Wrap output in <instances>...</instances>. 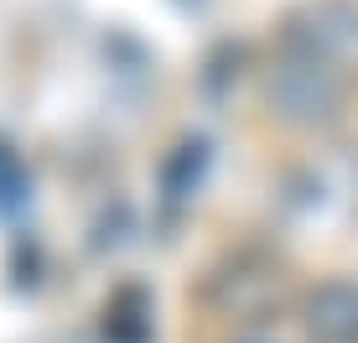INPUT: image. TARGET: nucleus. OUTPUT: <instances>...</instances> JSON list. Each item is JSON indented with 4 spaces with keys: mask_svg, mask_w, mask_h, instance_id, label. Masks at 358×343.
Here are the masks:
<instances>
[{
    "mask_svg": "<svg viewBox=\"0 0 358 343\" xmlns=\"http://www.w3.org/2000/svg\"><path fill=\"white\" fill-rule=\"evenodd\" d=\"M343 94H348V78H338L332 68L312 63L306 52L286 47V57L270 73V104L275 115L296 120V125H322L343 109Z\"/></svg>",
    "mask_w": 358,
    "mask_h": 343,
    "instance_id": "nucleus-1",
    "label": "nucleus"
},
{
    "mask_svg": "<svg viewBox=\"0 0 358 343\" xmlns=\"http://www.w3.org/2000/svg\"><path fill=\"white\" fill-rule=\"evenodd\" d=\"M286 47L332 68L338 78H353L358 73V6L353 0H312L301 16H291Z\"/></svg>",
    "mask_w": 358,
    "mask_h": 343,
    "instance_id": "nucleus-2",
    "label": "nucleus"
},
{
    "mask_svg": "<svg viewBox=\"0 0 358 343\" xmlns=\"http://www.w3.org/2000/svg\"><path fill=\"white\" fill-rule=\"evenodd\" d=\"M306 333L317 343H358V286L327 281L306 297Z\"/></svg>",
    "mask_w": 358,
    "mask_h": 343,
    "instance_id": "nucleus-3",
    "label": "nucleus"
}]
</instances>
